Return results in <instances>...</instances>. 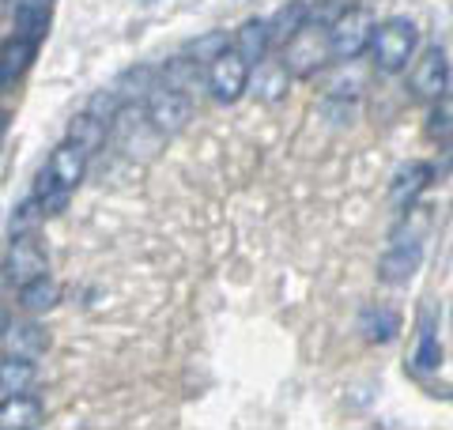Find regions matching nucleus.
<instances>
[{"mask_svg":"<svg viewBox=\"0 0 453 430\" xmlns=\"http://www.w3.org/2000/svg\"><path fill=\"white\" fill-rule=\"evenodd\" d=\"M371 65L381 76H401V72L416 61L419 53V27L408 16H389L374 27L371 38Z\"/></svg>","mask_w":453,"mask_h":430,"instance_id":"obj_1","label":"nucleus"},{"mask_svg":"<svg viewBox=\"0 0 453 430\" xmlns=\"http://www.w3.org/2000/svg\"><path fill=\"white\" fill-rule=\"evenodd\" d=\"M110 140L118 143V148L129 155L133 163H151L155 155H159V148H163L166 136L151 125L144 103H129V106L118 113V121L110 125Z\"/></svg>","mask_w":453,"mask_h":430,"instance_id":"obj_2","label":"nucleus"},{"mask_svg":"<svg viewBox=\"0 0 453 430\" xmlns=\"http://www.w3.org/2000/svg\"><path fill=\"white\" fill-rule=\"evenodd\" d=\"M374 12L363 8V4H351L344 16H340L333 27H329V50H333V61L340 65H351L371 50V38H374Z\"/></svg>","mask_w":453,"mask_h":430,"instance_id":"obj_3","label":"nucleus"},{"mask_svg":"<svg viewBox=\"0 0 453 430\" xmlns=\"http://www.w3.org/2000/svg\"><path fill=\"white\" fill-rule=\"evenodd\" d=\"M283 65H288V72L295 80H310L318 76V72L333 61V50H329V31L325 27H314L306 23L299 35H295L288 46H283Z\"/></svg>","mask_w":453,"mask_h":430,"instance_id":"obj_4","label":"nucleus"},{"mask_svg":"<svg viewBox=\"0 0 453 430\" xmlns=\"http://www.w3.org/2000/svg\"><path fill=\"white\" fill-rule=\"evenodd\" d=\"M453 88V65L442 46H427L416 61H412V72H408V95L416 98V103H434V98H442L446 91Z\"/></svg>","mask_w":453,"mask_h":430,"instance_id":"obj_5","label":"nucleus"},{"mask_svg":"<svg viewBox=\"0 0 453 430\" xmlns=\"http://www.w3.org/2000/svg\"><path fill=\"white\" fill-rule=\"evenodd\" d=\"M250 76H253V65L231 46L223 57H216V61L208 65V80H204V83H208V91H211V98H216V103L234 106L238 98L250 91Z\"/></svg>","mask_w":453,"mask_h":430,"instance_id":"obj_6","label":"nucleus"},{"mask_svg":"<svg viewBox=\"0 0 453 430\" xmlns=\"http://www.w3.org/2000/svg\"><path fill=\"white\" fill-rule=\"evenodd\" d=\"M144 106H148L151 125L159 128L163 136H178L181 128L189 125V118H193L189 95H186V91H170V88H163V83L144 98Z\"/></svg>","mask_w":453,"mask_h":430,"instance_id":"obj_7","label":"nucleus"},{"mask_svg":"<svg viewBox=\"0 0 453 430\" xmlns=\"http://www.w3.org/2000/svg\"><path fill=\"white\" fill-rule=\"evenodd\" d=\"M46 250L38 246V238L35 234H19V238H12V246H8V257H4V276L12 283H31L38 276H46Z\"/></svg>","mask_w":453,"mask_h":430,"instance_id":"obj_8","label":"nucleus"},{"mask_svg":"<svg viewBox=\"0 0 453 430\" xmlns=\"http://www.w3.org/2000/svg\"><path fill=\"white\" fill-rule=\"evenodd\" d=\"M434 174H438L434 163H408V166H401L393 174V181H389V204L396 211H408L412 204H419V196L434 185Z\"/></svg>","mask_w":453,"mask_h":430,"instance_id":"obj_9","label":"nucleus"},{"mask_svg":"<svg viewBox=\"0 0 453 430\" xmlns=\"http://www.w3.org/2000/svg\"><path fill=\"white\" fill-rule=\"evenodd\" d=\"M442 366V343H438V325H434V310L419 313V328H416V348L408 358V370L416 378H427Z\"/></svg>","mask_w":453,"mask_h":430,"instance_id":"obj_10","label":"nucleus"},{"mask_svg":"<svg viewBox=\"0 0 453 430\" xmlns=\"http://www.w3.org/2000/svg\"><path fill=\"white\" fill-rule=\"evenodd\" d=\"M46 423V404L35 393H4L0 400V430H31Z\"/></svg>","mask_w":453,"mask_h":430,"instance_id":"obj_11","label":"nucleus"},{"mask_svg":"<svg viewBox=\"0 0 453 430\" xmlns=\"http://www.w3.org/2000/svg\"><path fill=\"white\" fill-rule=\"evenodd\" d=\"M12 23H16V35H27L42 42L50 31V0H4Z\"/></svg>","mask_w":453,"mask_h":430,"instance_id":"obj_12","label":"nucleus"},{"mask_svg":"<svg viewBox=\"0 0 453 430\" xmlns=\"http://www.w3.org/2000/svg\"><path fill=\"white\" fill-rule=\"evenodd\" d=\"M38 57V42L27 38V35H12L4 46H0V80L4 83H16L19 76H27Z\"/></svg>","mask_w":453,"mask_h":430,"instance_id":"obj_13","label":"nucleus"},{"mask_svg":"<svg viewBox=\"0 0 453 430\" xmlns=\"http://www.w3.org/2000/svg\"><path fill=\"white\" fill-rule=\"evenodd\" d=\"M88 159H91L88 151L76 148L73 140H65V143H57V148H53V155H50V163H46V166L53 170L57 181H61V185H68V189H76V185H80L83 178H88Z\"/></svg>","mask_w":453,"mask_h":430,"instance_id":"obj_14","label":"nucleus"},{"mask_svg":"<svg viewBox=\"0 0 453 430\" xmlns=\"http://www.w3.org/2000/svg\"><path fill=\"white\" fill-rule=\"evenodd\" d=\"M234 50L242 53L250 65L268 61V50H273V27H268V19L253 16V19H246L242 27H238L234 31Z\"/></svg>","mask_w":453,"mask_h":430,"instance_id":"obj_15","label":"nucleus"},{"mask_svg":"<svg viewBox=\"0 0 453 430\" xmlns=\"http://www.w3.org/2000/svg\"><path fill=\"white\" fill-rule=\"evenodd\" d=\"M4 348L12 355L42 358L50 351V333H46V325H38V321H12V328L4 333Z\"/></svg>","mask_w":453,"mask_h":430,"instance_id":"obj_16","label":"nucleus"},{"mask_svg":"<svg viewBox=\"0 0 453 430\" xmlns=\"http://www.w3.org/2000/svg\"><path fill=\"white\" fill-rule=\"evenodd\" d=\"M291 80L295 76L288 72V65H283V61H261V65H253L250 88H253V95H257L261 103H280V98L288 95Z\"/></svg>","mask_w":453,"mask_h":430,"instance_id":"obj_17","label":"nucleus"},{"mask_svg":"<svg viewBox=\"0 0 453 430\" xmlns=\"http://www.w3.org/2000/svg\"><path fill=\"white\" fill-rule=\"evenodd\" d=\"M359 333L366 343H389L401 333V313L393 306H366L359 313Z\"/></svg>","mask_w":453,"mask_h":430,"instance_id":"obj_18","label":"nucleus"},{"mask_svg":"<svg viewBox=\"0 0 453 430\" xmlns=\"http://www.w3.org/2000/svg\"><path fill=\"white\" fill-rule=\"evenodd\" d=\"M38 381V363L27 355H4L0 358V393H31Z\"/></svg>","mask_w":453,"mask_h":430,"instance_id":"obj_19","label":"nucleus"},{"mask_svg":"<svg viewBox=\"0 0 453 430\" xmlns=\"http://www.w3.org/2000/svg\"><path fill=\"white\" fill-rule=\"evenodd\" d=\"M201 80H208L204 65H196L193 57H186V53H178V57H170V61L159 65V83L170 88V91H189Z\"/></svg>","mask_w":453,"mask_h":430,"instance_id":"obj_20","label":"nucleus"},{"mask_svg":"<svg viewBox=\"0 0 453 430\" xmlns=\"http://www.w3.org/2000/svg\"><path fill=\"white\" fill-rule=\"evenodd\" d=\"M113 88H118V95L125 98V103H144V98L159 88V68L155 65H133L113 80Z\"/></svg>","mask_w":453,"mask_h":430,"instance_id":"obj_21","label":"nucleus"},{"mask_svg":"<svg viewBox=\"0 0 453 430\" xmlns=\"http://www.w3.org/2000/svg\"><path fill=\"white\" fill-rule=\"evenodd\" d=\"M306 23H310V4L306 0H288V4L276 8V16L268 19V27H273V46L283 50Z\"/></svg>","mask_w":453,"mask_h":430,"instance_id":"obj_22","label":"nucleus"},{"mask_svg":"<svg viewBox=\"0 0 453 430\" xmlns=\"http://www.w3.org/2000/svg\"><path fill=\"white\" fill-rule=\"evenodd\" d=\"M68 140L76 143V148H83L88 155H95V151H103L106 148V140H110V125L106 121H98L95 113H76L73 121H68Z\"/></svg>","mask_w":453,"mask_h":430,"instance_id":"obj_23","label":"nucleus"},{"mask_svg":"<svg viewBox=\"0 0 453 430\" xmlns=\"http://www.w3.org/2000/svg\"><path fill=\"white\" fill-rule=\"evenodd\" d=\"M31 196L38 200L42 211H46V219H50V215H61V211L68 208V200H73V189L57 181V174H53L50 166H42V170H38V178H35Z\"/></svg>","mask_w":453,"mask_h":430,"instance_id":"obj_24","label":"nucleus"},{"mask_svg":"<svg viewBox=\"0 0 453 430\" xmlns=\"http://www.w3.org/2000/svg\"><path fill=\"white\" fill-rule=\"evenodd\" d=\"M57 303H61V287H57L50 276L19 283V306H23V313H31V318H38V313H50Z\"/></svg>","mask_w":453,"mask_h":430,"instance_id":"obj_25","label":"nucleus"},{"mask_svg":"<svg viewBox=\"0 0 453 430\" xmlns=\"http://www.w3.org/2000/svg\"><path fill=\"white\" fill-rule=\"evenodd\" d=\"M231 46H234V35H226V31H204V35L189 38V42H186V50H181V53L193 57L196 65H204V68H208L211 61H216V57H223Z\"/></svg>","mask_w":453,"mask_h":430,"instance_id":"obj_26","label":"nucleus"},{"mask_svg":"<svg viewBox=\"0 0 453 430\" xmlns=\"http://www.w3.org/2000/svg\"><path fill=\"white\" fill-rule=\"evenodd\" d=\"M427 136L438 143V148H453V88L434 98L427 110Z\"/></svg>","mask_w":453,"mask_h":430,"instance_id":"obj_27","label":"nucleus"},{"mask_svg":"<svg viewBox=\"0 0 453 430\" xmlns=\"http://www.w3.org/2000/svg\"><path fill=\"white\" fill-rule=\"evenodd\" d=\"M42 219H46V211H42V204H38L35 196H27V200H19V204L12 208V215H8V234H12V238H19V234H35Z\"/></svg>","mask_w":453,"mask_h":430,"instance_id":"obj_28","label":"nucleus"},{"mask_svg":"<svg viewBox=\"0 0 453 430\" xmlns=\"http://www.w3.org/2000/svg\"><path fill=\"white\" fill-rule=\"evenodd\" d=\"M125 106H129V103H125V98L118 95V88H113V83H110V88H103V91H95V95L88 98V113H95V118L106 121V125L118 121V113H121Z\"/></svg>","mask_w":453,"mask_h":430,"instance_id":"obj_29","label":"nucleus"},{"mask_svg":"<svg viewBox=\"0 0 453 430\" xmlns=\"http://www.w3.org/2000/svg\"><path fill=\"white\" fill-rule=\"evenodd\" d=\"M351 4L348 0H314V4H310V23L314 27H325V31H329V27L344 16Z\"/></svg>","mask_w":453,"mask_h":430,"instance_id":"obj_30","label":"nucleus"},{"mask_svg":"<svg viewBox=\"0 0 453 430\" xmlns=\"http://www.w3.org/2000/svg\"><path fill=\"white\" fill-rule=\"evenodd\" d=\"M12 321H16V318H12V313H8V306L0 303V340H4V333L12 328Z\"/></svg>","mask_w":453,"mask_h":430,"instance_id":"obj_31","label":"nucleus"},{"mask_svg":"<svg viewBox=\"0 0 453 430\" xmlns=\"http://www.w3.org/2000/svg\"><path fill=\"white\" fill-rule=\"evenodd\" d=\"M4 128H8V110L0 106V136H4Z\"/></svg>","mask_w":453,"mask_h":430,"instance_id":"obj_32","label":"nucleus"},{"mask_svg":"<svg viewBox=\"0 0 453 430\" xmlns=\"http://www.w3.org/2000/svg\"><path fill=\"white\" fill-rule=\"evenodd\" d=\"M0 88H4V80H0Z\"/></svg>","mask_w":453,"mask_h":430,"instance_id":"obj_33","label":"nucleus"}]
</instances>
